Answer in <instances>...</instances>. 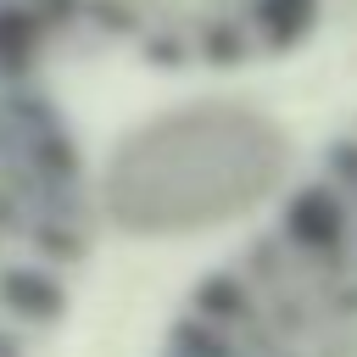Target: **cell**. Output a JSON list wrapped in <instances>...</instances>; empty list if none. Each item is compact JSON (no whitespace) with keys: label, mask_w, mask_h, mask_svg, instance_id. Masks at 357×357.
Wrapping results in <instances>:
<instances>
[{"label":"cell","mask_w":357,"mask_h":357,"mask_svg":"<svg viewBox=\"0 0 357 357\" xmlns=\"http://www.w3.org/2000/svg\"><path fill=\"white\" fill-rule=\"evenodd\" d=\"M251 312V296H245V284L234 279V273H212L206 284H195V318H206V324H234V318H245Z\"/></svg>","instance_id":"5b68a950"},{"label":"cell","mask_w":357,"mask_h":357,"mask_svg":"<svg viewBox=\"0 0 357 357\" xmlns=\"http://www.w3.org/2000/svg\"><path fill=\"white\" fill-rule=\"evenodd\" d=\"M0 307L17 318L50 324V318H61V284L45 268H6L0 273Z\"/></svg>","instance_id":"3957f363"},{"label":"cell","mask_w":357,"mask_h":357,"mask_svg":"<svg viewBox=\"0 0 357 357\" xmlns=\"http://www.w3.org/2000/svg\"><path fill=\"white\" fill-rule=\"evenodd\" d=\"M251 17H257V28H262V39L284 50V45H296V39L318 22V0H257Z\"/></svg>","instance_id":"277c9868"},{"label":"cell","mask_w":357,"mask_h":357,"mask_svg":"<svg viewBox=\"0 0 357 357\" xmlns=\"http://www.w3.org/2000/svg\"><path fill=\"white\" fill-rule=\"evenodd\" d=\"M284 234H290L301 251H329V245H340V234H346V206H340V195H335L329 184L296 190L290 206H284Z\"/></svg>","instance_id":"7a4b0ae2"},{"label":"cell","mask_w":357,"mask_h":357,"mask_svg":"<svg viewBox=\"0 0 357 357\" xmlns=\"http://www.w3.org/2000/svg\"><path fill=\"white\" fill-rule=\"evenodd\" d=\"M206 56H212V61H240V56H245V50H240V33H234V28H212V33H206Z\"/></svg>","instance_id":"52a82bcc"},{"label":"cell","mask_w":357,"mask_h":357,"mask_svg":"<svg viewBox=\"0 0 357 357\" xmlns=\"http://www.w3.org/2000/svg\"><path fill=\"white\" fill-rule=\"evenodd\" d=\"M290 162L284 134L240 106H195L145 128L123 151L112 201L128 229H206L245 212L279 184Z\"/></svg>","instance_id":"6da1fadb"},{"label":"cell","mask_w":357,"mask_h":357,"mask_svg":"<svg viewBox=\"0 0 357 357\" xmlns=\"http://www.w3.org/2000/svg\"><path fill=\"white\" fill-rule=\"evenodd\" d=\"M173 351H178V357H234V351H229V340H218L206 318L178 324V329H173Z\"/></svg>","instance_id":"8992f818"}]
</instances>
